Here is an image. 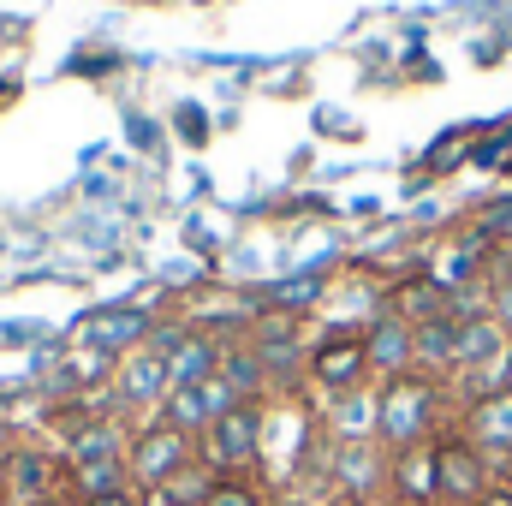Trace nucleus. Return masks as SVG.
Here are the masks:
<instances>
[{"label": "nucleus", "mask_w": 512, "mask_h": 506, "mask_svg": "<svg viewBox=\"0 0 512 506\" xmlns=\"http://www.w3.org/2000/svg\"><path fill=\"white\" fill-rule=\"evenodd\" d=\"M447 435V387L423 370H405L376 387V441L387 453L429 447Z\"/></svg>", "instance_id": "f257e3e1"}, {"label": "nucleus", "mask_w": 512, "mask_h": 506, "mask_svg": "<svg viewBox=\"0 0 512 506\" xmlns=\"http://www.w3.org/2000/svg\"><path fill=\"white\" fill-rule=\"evenodd\" d=\"M191 465H197V441H191L185 429H173V423H161V417H149V423L131 429L126 471H131V489H137V495L167 489V483L185 477Z\"/></svg>", "instance_id": "f03ea898"}, {"label": "nucleus", "mask_w": 512, "mask_h": 506, "mask_svg": "<svg viewBox=\"0 0 512 506\" xmlns=\"http://www.w3.org/2000/svg\"><path fill=\"white\" fill-rule=\"evenodd\" d=\"M197 465L209 477H256L262 465V405H233L197 435Z\"/></svg>", "instance_id": "7ed1b4c3"}, {"label": "nucleus", "mask_w": 512, "mask_h": 506, "mask_svg": "<svg viewBox=\"0 0 512 506\" xmlns=\"http://www.w3.org/2000/svg\"><path fill=\"white\" fill-rule=\"evenodd\" d=\"M304 381L316 387V399H340V393L370 387V352H364V334H352V328L322 334V340L310 346Z\"/></svg>", "instance_id": "20e7f679"}, {"label": "nucleus", "mask_w": 512, "mask_h": 506, "mask_svg": "<svg viewBox=\"0 0 512 506\" xmlns=\"http://www.w3.org/2000/svg\"><path fill=\"white\" fill-rule=\"evenodd\" d=\"M66 495V459L42 447H12L0 465V506H42Z\"/></svg>", "instance_id": "39448f33"}, {"label": "nucleus", "mask_w": 512, "mask_h": 506, "mask_svg": "<svg viewBox=\"0 0 512 506\" xmlns=\"http://www.w3.org/2000/svg\"><path fill=\"white\" fill-rule=\"evenodd\" d=\"M435 465H441V506H477L495 489L489 459H483L459 429H447V435L435 441Z\"/></svg>", "instance_id": "423d86ee"}, {"label": "nucleus", "mask_w": 512, "mask_h": 506, "mask_svg": "<svg viewBox=\"0 0 512 506\" xmlns=\"http://www.w3.org/2000/svg\"><path fill=\"white\" fill-rule=\"evenodd\" d=\"M459 435L489 459V471H495V483H501V471L512 465V387L489 393V399H471V405L459 411Z\"/></svg>", "instance_id": "0eeeda50"}, {"label": "nucleus", "mask_w": 512, "mask_h": 506, "mask_svg": "<svg viewBox=\"0 0 512 506\" xmlns=\"http://www.w3.org/2000/svg\"><path fill=\"white\" fill-rule=\"evenodd\" d=\"M387 501L393 506H441V465H435V441L429 447H405L387 465Z\"/></svg>", "instance_id": "6e6552de"}, {"label": "nucleus", "mask_w": 512, "mask_h": 506, "mask_svg": "<svg viewBox=\"0 0 512 506\" xmlns=\"http://www.w3.org/2000/svg\"><path fill=\"white\" fill-rule=\"evenodd\" d=\"M167 393H173V387H167V358H161L155 346L131 352L126 364L114 370V399H120L126 411H161Z\"/></svg>", "instance_id": "1a4fd4ad"}, {"label": "nucleus", "mask_w": 512, "mask_h": 506, "mask_svg": "<svg viewBox=\"0 0 512 506\" xmlns=\"http://www.w3.org/2000/svg\"><path fill=\"white\" fill-rule=\"evenodd\" d=\"M316 423H322V435H328L334 447H358V441H376V387H358V393L322 399Z\"/></svg>", "instance_id": "9d476101"}, {"label": "nucleus", "mask_w": 512, "mask_h": 506, "mask_svg": "<svg viewBox=\"0 0 512 506\" xmlns=\"http://www.w3.org/2000/svg\"><path fill=\"white\" fill-rule=\"evenodd\" d=\"M364 352H370V376H405L417 370V328L405 316H382L376 328H364Z\"/></svg>", "instance_id": "9b49d317"}, {"label": "nucleus", "mask_w": 512, "mask_h": 506, "mask_svg": "<svg viewBox=\"0 0 512 506\" xmlns=\"http://www.w3.org/2000/svg\"><path fill=\"white\" fill-rule=\"evenodd\" d=\"M143 328H149V322H143L137 310H114V316H96V322L84 328V340H90V346H131V340H143Z\"/></svg>", "instance_id": "f8f14e48"}, {"label": "nucleus", "mask_w": 512, "mask_h": 506, "mask_svg": "<svg viewBox=\"0 0 512 506\" xmlns=\"http://www.w3.org/2000/svg\"><path fill=\"white\" fill-rule=\"evenodd\" d=\"M203 506H268V495H262L256 477H215V489H209Z\"/></svg>", "instance_id": "ddd939ff"}, {"label": "nucleus", "mask_w": 512, "mask_h": 506, "mask_svg": "<svg viewBox=\"0 0 512 506\" xmlns=\"http://www.w3.org/2000/svg\"><path fill=\"white\" fill-rule=\"evenodd\" d=\"M465 155H471V149H465V131H453V137H441V149L429 155V167L441 173V167H453V161H465Z\"/></svg>", "instance_id": "4468645a"}, {"label": "nucleus", "mask_w": 512, "mask_h": 506, "mask_svg": "<svg viewBox=\"0 0 512 506\" xmlns=\"http://www.w3.org/2000/svg\"><path fill=\"white\" fill-rule=\"evenodd\" d=\"M495 322H501V328L512 334V280L501 286V292H495Z\"/></svg>", "instance_id": "2eb2a0df"}, {"label": "nucleus", "mask_w": 512, "mask_h": 506, "mask_svg": "<svg viewBox=\"0 0 512 506\" xmlns=\"http://www.w3.org/2000/svg\"><path fill=\"white\" fill-rule=\"evenodd\" d=\"M477 506H512V483H495V489H489Z\"/></svg>", "instance_id": "dca6fc26"}, {"label": "nucleus", "mask_w": 512, "mask_h": 506, "mask_svg": "<svg viewBox=\"0 0 512 506\" xmlns=\"http://www.w3.org/2000/svg\"><path fill=\"white\" fill-rule=\"evenodd\" d=\"M42 506H78V501L72 495H54V501H42Z\"/></svg>", "instance_id": "f3484780"}, {"label": "nucleus", "mask_w": 512, "mask_h": 506, "mask_svg": "<svg viewBox=\"0 0 512 506\" xmlns=\"http://www.w3.org/2000/svg\"><path fill=\"white\" fill-rule=\"evenodd\" d=\"M507 387H512V364H507Z\"/></svg>", "instance_id": "a211bd4d"}]
</instances>
